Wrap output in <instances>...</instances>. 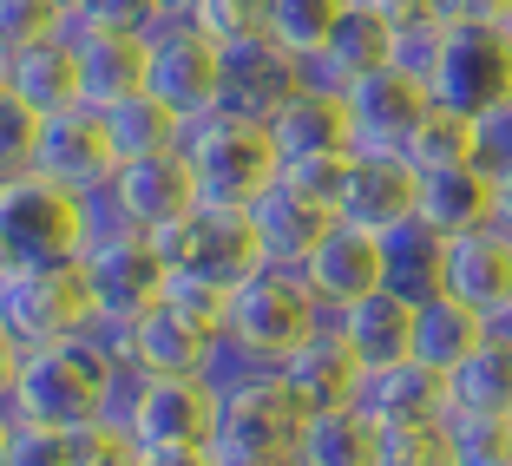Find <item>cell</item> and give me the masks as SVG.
Segmentation results:
<instances>
[{
    "label": "cell",
    "instance_id": "obj_1",
    "mask_svg": "<svg viewBox=\"0 0 512 466\" xmlns=\"http://www.w3.org/2000/svg\"><path fill=\"white\" fill-rule=\"evenodd\" d=\"M99 388H106V368L79 342H66V348H0V421L92 434V427H99Z\"/></svg>",
    "mask_w": 512,
    "mask_h": 466
},
{
    "label": "cell",
    "instance_id": "obj_36",
    "mask_svg": "<svg viewBox=\"0 0 512 466\" xmlns=\"http://www.w3.org/2000/svg\"><path fill=\"white\" fill-rule=\"evenodd\" d=\"M86 434H60V427L33 421H0V466H79Z\"/></svg>",
    "mask_w": 512,
    "mask_h": 466
},
{
    "label": "cell",
    "instance_id": "obj_44",
    "mask_svg": "<svg viewBox=\"0 0 512 466\" xmlns=\"http://www.w3.org/2000/svg\"><path fill=\"white\" fill-rule=\"evenodd\" d=\"M33 132H40V119H33L27 106H14V99H0V178H20V171H27Z\"/></svg>",
    "mask_w": 512,
    "mask_h": 466
},
{
    "label": "cell",
    "instance_id": "obj_7",
    "mask_svg": "<svg viewBox=\"0 0 512 466\" xmlns=\"http://www.w3.org/2000/svg\"><path fill=\"white\" fill-rule=\"evenodd\" d=\"M79 256H86V224L73 191L33 171L0 178V263H79Z\"/></svg>",
    "mask_w": 512,
    "mask_h": 466
},
{
    "label": "cell",
    "instance_id": "obj_47",
    "mask_svg": "<svg viewBox=\"0 0 512 466\" xmlns=\"http://www.w3.org/2000/svg\"><path fill=\"white\" fill-rule=\"evenodd\" d=\"M79 466H145V453H138L132 440L99 434V427H92V434H86V447H79Z\"/></svg>",
    "mask_w": 512,
    "mask_h": 466
},
{
    "label": "cell",
    "instance_id": "obj_21",
    "mask_svg": "<svg viewBox=\"0 0 512 466\" xmlns=\"http://www.w3.org/2000/svg\"><path fill=\"white\" fill-rule=\"evenodd\" d=\"M263 132H270L283 171L289 165H322V158H355V145H348V99L296 92V99H283V106L270 112Z\"/></svg>",
    "mask_w": 512,
    "mask_h": 466
},
{
    "label": "cell",
    "instance_id": "obj_24",
    "mask_svg": "<svg viewBox=\"0 0 512 466\" xmlns=\"http://www.w3.org/2000/svg\"><path fill=\"white\" fill-rule=\"evenodd\" d=\"M66 40L79 46V106L86 112H106L145 92V40H125V33H66Z\"/></svg>",
    "mask_w": 512,
    "mask_h": 466
},
{
    "label": "cell",
    "instance_id": "obj_22",
    "mask_svg": "<svg viewBox=\"0 0 512 466\" xmlns=\"http://www.w3.org/2000/svg\"><path fill=\"white\" fill-rule=\"evenodd\" d=\"M355 414L368 427H421L447 414V381L427 375L421 361H394V368H368L362 394H355Z\"/></svg>",
    "mask_w": 512,
    "mask_h": 466
},
{
    "label": "cell",
    "instance_id": "obj_51",
    "mask_svg": "<svg viewBox=\"0 0 512 466\" xmlns=\"http://www.w3.org/2000/svg\"><path fill=\"white\" fill-rule=\"evenodd\" d=\"M158 7H165V14H191L197 0H158Z\"/></svg>",
    "mask_w": 512,
    "mask_h": 466
},
{
    "label": "cell",
    "instance_id": "obj_41",
    "mask_svg": "<svg viewBox=\"0 0 512 466\" xmlns=\"http://www.w3.org/2000/svg\"><path fill=\"white\" fill-rule=\"evenodd\" d=\"M375 434H381V460L375 466H447V434H440V421L375 427Z\"/></svg>",
    "mask_w": 512,
    "mask_h": 466
},
{
    "label": "cell",
    "instance_id": "obj_37",
    "mask_svg": "<svg viewBox=\"0 0 512 466\" xmlns=\"http://www.w3.org/2000/svg\"><path fill=\"white\" fill-rule=\"evenodd\" d=\"M440 53H447V20H401L394 27V46H388V66L401 79H414L421 92H434V73H440Z\"/></svg>",
    "mask_w": 512,
    "mask_h": 466
},
{
    "label": "cell",
    "instance_id": "obj_33",
    "mask_svg": "<svg viewBox=\"0 0 512 466\" xmlns=\"http://www.w3.org/2000/svg\"><path fill=\"white\" fill-rule=\"evenodd\" d=\"M473 151H480V125L473 119H460V112H447V106H427V119L414 125V138H407V165L421 171H453V165H473Z\"/></svg>",
    "mask_w": 512,
    "mask_h": 466
},
{
    "label": "cell",
    "instance_id": "obj_16",
    "mask_svg": "<svg viewBox=\"0 0 512 466\" xmlns=\"http://www.w3.org/2000/svg\"><path fill=\"white\" fill-rule=\"evenodd\" d=\"M335 217L355 230H375V237L414 224L421 217V171L407 165V158H348Z\"/></svg>",
    "mask_w": 512,
    "mask_h": 466
},
{
    "label": "cell",
    "instance_id": "obj_15",
    "mask_svg": "<svg viewBox=\"0 0 512 466\" xmlns=\"http://www.w3.org/2000/svg\"><path fill=\"white\" fill-rule=\"evenodd\" d=\"M243 217H250V237H256V250H263V263H276V270H302L309 250L335 230V204L309 197L289 178H276Z\"/></svg>",
    "mask_w": 512,
    "mask_h": 466
},
{
    "label": "cell",
    "instance_id": "obj_52",
    "mask_svg": "<svg viewBox=\"0 0 512 466\" xmlns=\"http://www.w3.org/2000/svg\"><path fill=\"white\" fill-rule=\"evenodd\" d=\"M506 33H512V14H506Z\"/></svg>",
    "mask_w": 512,
    "mask_h": 466
},
{
    "label": "cell",
    "instance_id": "obj_42",
    "mask_svg": "<svg viewBox=\"0 0 512 466\" xmlns=\"http://www.w3.org/2000/svg\"><path fill=\"white\" fill-rule=\"evenodd\" d=\"M191 20L224 46V40H243V33H270V0H197Z\"/></svg>",
    "mask_w": 512,
    "mask_h": 466
},
{
    "label": "cell",
    "instance_id": "obj_11",
    "mask_svg": "<svg viewBox=\"0 0 512 466\" xmlns=\"http://www.w3.org/2000/svg\"><path fill=\"white\" fill-rule=\"evenodd\" d=\"M92 289V309L106 322H138L165 302V256L151 250L145 237H125V243H99V250L79 256Z\"/></svg>",
    "mask_w": 512,
    "mask_h": 466
},
{
    "label": "cell",
    "instance_id": "obj_26",
    "mask_svg": "<svg viewBox=\"0 0 512 466\" xmlns=\"http://www.w3.org/2000/svg\"><path fill=\"white\" fill-rule=\"evenodd\" d=\"M211 335L217 329H204V322L178 316L171 302H158L151 316L132 322V368H145V375H204Z\"/></svg>",
    "mask_w": 512,
    "mask_h": 466
},
{
    "label": "cell",
    "instance_id": "obj_14",
    "mask_svg": "<svg viewBox=\"0 0 512 466\" xmlns=\"http://www.w3.org/2000/svg\"><path fill=\"white\" fill-rule=\"evenodd\" d=\"M440 289L453 302H467L486 329H512V243L499 230L453 237L447 263H440Z\"/></svg>",
    "mask_w": 512,
    "mask_h": 466
},
{
    "label": "cell",
    "instance_id": "obj_34",
    "mask_svg": "<svg viewBox=\"0 0 512 466\" xmlns=\"http://www.w3.org/2000/svg\"><path fill=\"white\" fill-rule=\"evenodd\" d=\"M348 14V0H270V40L289 53H322L335 33V20Z\"/></svg>",
    "mask_w": 512,
    "mask_h": 466
},
{
    "label": "cell",
    "instance_id": "obj_39",
    "mask_svg": "<svg viewBox=\"0 0 512 466\" xmlns=\"http://www.w3.org/2000/svg\"><path fill=\"white\" fill-rule=\"evenodd\" d=\"M256 375H276V361H263L256 348H243L237 335L217 329L211 335V355H204V375H197V381H204L211 394H230V388H250Z\"/></svg>",
    "mask_w": 512,
    "mask_h": 466
},
{
    "label": "cell",
    "instance_id": "obj_30",
    "mask_svg": "<svg viewBox=\"0 0 512 466\" xmlns=\"http://www.w3.org/2000/svg\"><path fill=\"white\" fill-rule=\"evenodd\" d=\"M381 256H388V289L407 302H427L440 296V263H447V237H434V230L414 217V224L388 230L381 237Z\"/></svg>",
    "mask_w": 512,
    "mask_h": 466
},
{
    "label": "cell",
    "instance_id": "obj_6",
    "mask_svg": "<svg viewBox=\"0 0 512 466\" xmlns=\"http://www.w3.org/2000/svg\"><path fill=\"white\" fill-rule=\"evenodd\" d=\"M322 322L329 316H322V302L309 296L302 270H276V263H263L250 283H237V296H230V309H224V335H237L243 348H256V355L276 361V368H283Z\"/></svg>",
    "mask_w": 512,
    "mask_h": 466
},
{
    "label": "cell",
    "instance_id": "obj_17",
    "mask_svg": "<svg viewBox=\"0 0 512 466\" xmlns=\"http://www.w3.org/2000/svg\"><path fill=\"white\" fill-rule=\"evenodd\" d=\"M0 99L27 106L33 119H53V112L79 106V46L66 33H46L33 46L0 53Z\"/></svg>",
    "mask_w": 512,
    "mask_h": 466
},
{
    "label": "cell",
    "instance_id": "obj_38",
    "mask_svg": "<svg viewBox=\"0 0 512 466\" xmlns=\"http://www.w3.org/2000/svg\"><path fill=\"white\" fill-rule=\"evenodd\" d=\"M158 20H165L158 0H86V14L66 20V33H125V40H151Z\"/></svg>",
    "mask_w": 512,
    "mask_h": 466
},
{
    "label": "cell",
    "instance_id": "obj_27",
    "mask_svg": "<svg viewBox=\"0 0 512 466\" xmlns=\"http://www.w3.org/2000/svg\"><path fill=\"white\" fill-rule=\"evenodd\" d=\"M480 342H486V322L473 316L467 302H453L447 289L427 296V302H414V348H407V361H421L427 375L447 381Z\"/></svg>",
    "mask_w": 512,
    "mask_h": 466
},
{
    "label": "cell",
    "instance_id": "obj_4",
    "mask_svg": "<svg viewBox=\"0 0 512 466\" xmlns=\"http://www.w3.org/2000/svg\"><path fill=\"white\" fill-rule=\"evenodd\" d=\"M302 434H309V407L283 381V368L256 375L250 388L217 394V421H211L217 466H289Z\"/></svg>",
    "mask_w": 512,
    "mask_h": 466
},
{
    "label": "cell",
    "instance_id": "obj_20",
    "mask_svg": "<svg viewBox=\"0 0 512 466\" xmlns=\"http://www.w3.org/2000/svg\"><path fill=\"white\" fill-rule=\"evenodd\" d=\"M283 381L302 394V407H309V414H335V407H355L368 368H362V355L342 342V329H335V322H322V329L283 361Z\"/></svg>",
    "mask_w": 512,
    "mask_h": 466
},
{
    "label": "cell",
    "instance_id": "obj_45",
    "mask_svg": "<svg viewBox=\"0 0 512 466\" xmlns=\"http://www.w3.org/2000/svg\"><path fill=\"white\" fill-rule=\"evenodd\" d=\"M473 165H480L486 178H506L512 171V106H499V112L480 119V151H473Z\"/></svg>",
    "mask_w": 512,
    "mask_h": 466
},
{
    "label": "cell",
    "instance_id": "obj_50",
    "mask_svg": "<svg viewBox=\"0 0 512 466\" xmlns=\"http://www.w3.org/2000/svg\"><path fill=\"white\" fill-rule=\"evenodd\" d=\"M60 7V20H73V14H86V0H53Z\"/></svg>",
    "mask_w": 512,
    "mask_h": 466
},
{
    "label": "cell",
    "instance_id": "obj_19",
    "mask_svg": "<svg viewBox=\"0 0 512 466\" xmlns=\"http://www.w3.org/2000/svg\"><path fill=\"white\" fill-rule=\"evenodd\" d=\"M119 197L125 211H132V224L145 230H171V224H191L204 204H197V178L191 165H184V151H158V158H138V165H119Z\"/></svg>",
    "mask_w": 512,
    "mask_h": 466
},
{
    "label": "cell",
    "instance_id": "obj_46",
    "mask_svg": "<svg viewBox=\"0 0 512 466\" xmlns=\"http://www.w3.org/2000/svg\"><path fill=\"white\" fill-rule=\"evenodd\" d=\"M512 0H434V20L447 27H506Z\"/></svg>",
    "mask_w": 512,
    "mask_h": 466
},
{
    "label": "cell",
    "instance_id": "obj_31",
    "mask_svg": "<svg viewBox=\"0 0 512 466\" xmlns=\"http://www.w3.org/2000/svg\"><path fill=\"white\" fill-rule=\"evenodd\" d=\"M375 460H381V434L355 407H335V414H309V434H302L289 466H375Z\"/></svg>",
    "mask_w": 512,
    "mask_h": 466
},
{
    "label": "cell",
    "instance_id": "obj_29",
    "mask_svg": "<svg viewBox=\"0 0 512 466\" xmlns=\"http://www.w3.org/2000/svg\"><path fill=\"white\" fill-rule=\"evenodd\" d=\"M99 132H106V145H112V158H119V165H138V158L178 151V132H184V125L171 119L151 92H132V99H119V106L99 112Z\"/></svg>",
    "mask_w": 512,
    "mask_h": 466
},
{
    "label": "cell",
    "instance_id": "obj_48",
    "mask_svg": "<svg viewBox=\"0 0 512 466\" xmlns=\"http://www.w3.org/2000/svg\"><path fill=\"white\" fill-rule=\"evenodd\" d=\"M145 466H217V453L211 447H158V453H145Z\"/></svg>",
    "mask_w": 512,
    "mask_h": 466
},
{
    "label": "cell",
    "instance_id": "obj_10",
    "mask_svg": "<svg viewBox=\"0 0 512 466\" xmlns=\"http://www.w3.org/2000/svg\"><path fill=\"white\" fill-rule=\"evenodd\" d=\"M427 106H434V92L401 79L394 66L355 79V92H348V145H355V158H401L414 125L427 119Z\"/></svg>",
    "mask_w": 512,
    "mask_h": 466
},
{
    "label": "cell",
    "instance_id": "obj_40",
    "mask_svg": "<svg viewBox=\"0 0 512 466\" xmlns=\"http://www.w3.org/2000/svg\"><path fill=\"white\" fill-rule=\"evenodd\" d=\"M79 224H86V250H99V243H125V237H145V230L132 224V211H125L119 184H99V191L79 197Z\"/></svg>",
    "mask_w": 512,
    "mask_h": 466
},
{
    "label": "cell",
    "instance_id": "obj_18",
    "mask_svg": "<svg viewBox=\"0 0 512 466\" xmlns=\"http://www.w3.org/2000/svg\"><path fill=\"white\" fill-rule=\"evenodd\" d=\"M296 99V53L276 46L270 33H243L224 40V112L270 125V112Z\"/></svg>",
    "mask_w": 512,
    "mask_h": 466
},
{
    "label": "cell",
    "instance_id": "obj_49",
    "mask_svg": "<svg viewBox=\"0 0 512 466\" xmlns=\"http://www.w3.org/2000/svg\"><path fill=\"white\" fill-rule=\"evenodd\" d=\"M493 230L512 243V171H506V178H493Z\"/></svg>",
    "mask_w": 512,
    "mask_h": 466
},
{
    "label": "cell",
    "instance_id": "obj_53",
    "mask_svg": "<svg viewBox=\"0 0 512 466\" xmlns=\"http://www.w3.org/2000/svg\"><path fill=\"white\" fill-rule=\"evenodd\" d=\"M506 427H512V421H506Z\"/></svg>",
    "mask_w": 512,
    "mask_h": 466
},
{
    "label": "cell",
    "instance_id": "obj_32",
    "mask_svg": "<svg viewBox=\"0 0 512 466\" xmlns=\"http://www.w3.org/2000/svg\"><path fill=\"white\" fill-rule=\"evenodd\" d=\"M388 46H394V20H381L375 7H362V0H348V14L335 20V33H329L322 53H329L348 79H368V73L388 66Z\"/></svg>",
    "mask_w": 512,
    "mask_h": 466
},
{
    "label": "cell",
    "instance_id": "obj_25",
    "mask_svg": "<svg viewBox=\"0 0 512 466\" xmlns=\"http://www.w3.org/2000/svg\"><path fill=\"white\" fill-rule=\"evenodd\" d=\"M421 224L434 237H473L493 230V178L480 165H453V171H427L421 178Z\"/></svg>",
    "mask_w": 512,
    "mask_h": 466
},
{
    "label": "cell",
    "instance_id": "obj_5",
    "mask_svg": "<svg viewBox=\"0 0 512 466\" xmlns=\"http://www.w3.org/2000/svg\"><path fill=\"white\" fill-rule=\"evenodd\" d=\"M145 92L178 125L224 106V46L197 27L191 14H165L145 40Z\"/></svg>",
    "mask_w": 512,
    "mask_h": 466
},
{
    "label": "cell",
    "instance_id": "obj_13",
    "mask_svg": "<svg viewBox=\"0 0 512 466\" xmlns=\"http://www.w3.org/2000/svg\"><path fill=\"white\" fill-rule=\"evenodd\" d=\"M302 283H309V296L322 302V316H335V309H348V302L375 296L381 283H388V256H381V237L375 230H355L335 217V230L309 250V263H302Z\"/></svg>",
    "mask_w": 512,
    "mask_h": 466
},
{
    "label": "cell",
    "instance_id": "obj_28",
    "mask_svg": "<svg viewBox=\"0 0 512 466\" xmlns=\"http://www.w3.org/2000/svg\"><path fill=\"white\" fill-rule=\"evenodd\" d=\"M447 407L453 414L512 421V335L506 329H486V342L447 375Z\"/></svg>",
    "mask_w": 512,
    "mask_h": 466
},
{
    "label": "cell",
    "instance_id": "obj_3",
    "mask_svg": "<svg viewBox=\"0 0 512 466\" xmlns=\"http://www.w3.org/2000/svg\"><path fill=\"white\" fill-rule=\"evenodd\" d=\"M99 322L79 263H0V348H66Z\"/></svg>",
    "mask_w": 512,
    "mask_h": 466
},
{
    "label": "cell",
    "instance_id": "obj_12",
    "mask_svg": "<svg viewBox=\"0 0 512 466\" xmlns=\"http://www.w3.org/2000/svg\"><path fill=\"white\" fill-rule=\"evenodd\" d=\"M211 421H217V394L197 375H145L132 414V447L158 453V447H211Z\"/></svg>",
    "mask_w": 512,
    "mask_h": 466
},
{
    "label": "cell",
    "instance_id": "obj_9",
    "mask_svg": "<svg viewBox=\"0 0 512 466\" xmlns=\"http://www.w3.org/2000/svg\"><path fill=\"white\" fill-rule=\"evenodd\" d=\"M27 171H33V178H46V184H60V191H73V197L112 184V178H119V158H112L106 132H99V112L73 106V112H53V119H40Z\"/></svg>",
    "mask_w": 512,
    "mask_h": 466
},
{
    "label": "cell",
    "instance_id": "obj_23",
    "mask_svg": "<svg viewBox=\"0 0 512 466\" xmlns=\"http://www.w3.org/2000/svg\"><path fill=\"white\" fill-rule=\"evenodd\" d=\"M329 322L342 329V342L362 355V368H394V361H407V348H414V302L394 296L388 283H381L375 296L335 309Z\"/></svg>",
    "mask_w": 512,
    "mask_h": 466
},
{
    "label": "cell",
    "instance_id": "obj_35",
    "mask_svg": "<svg viewBox=\"0 0 512 466\" xmlns=\"http://www.w3.org/2000/svg\"><path fill=\"white\" fill-rule=\"evenodd\" d=\"M447 434V466H512V427L486 421V414H440Z\"/></svg>",
    "mask_w": 512,
    "mask_h": 466
},
{
    "label": "cell",
    "instance_id": "obj_8",
    "mask_svg": "<svg viewBox=\"0 0 512 466\" xmlns=\"http://www.w3.org/2000/svg\"><path fill=\"white\" fill-rule=\"evenodd\" d=\"M434 106L480 125L512 106V33L506 27H447V53L434 73Z\"/></svg>",
    "mask_w": 512,
    "mask_h": 466
},
{
    "label": "cell",
    "instance_id": "obj_43",
    "mask_svg": "<svg viewBox=\"0 0 512 466\" xmlns=\"http://www.w3.org/2000/svg\"><path fill=\"white\" fill-rule=\"evenodd\" d=\"M60 7L53 0H0V53H14V46H33L46 33H60Z\"/></svg>",
    "mask_w": 512,
    "mask_h": 466
},
{
    "label": "cell",
    "instance_id": "obj_2",
    "mask_svg": "<svg viewBox=\"0 0 512 466\" xmlns=\"http://www.w3.org/2000/svg\"><path fill=\"white\" fill-rule=\"evenodd\" d=\"M178 151L197 178V204L204 211H250L256 197L283 178V158H276L270 132L256 119H237V112H204L178 132Z\"/></svg>",
    "mask_w": 512,
    "mask_h": 466
}]
</instances>
